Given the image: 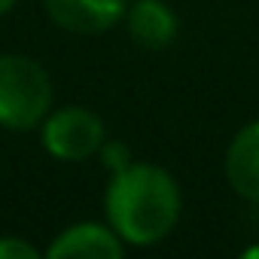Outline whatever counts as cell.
Segmentation results:
<instances>
[{
	"label": "cell",
	"instance_id": "obj_1",
	"mask_svg": "<svg viewBox=\"0 0 259 259\" xmlns=\"http://www.w3.org/2000/svg\"><path fill=\"white\" fill-rule=\"evenodd\" d=\"M183 192L177 180L153 162H132L110 174L104 217L128 247H156L180 223Z\"/></svg>",
	"mask_w": 259,
	"mask_h": 259
},
{
	"label": "cell",
	"instance_id": "obj_2",
	"mask_svg": "<svg viewBox=\"0 0 259 259\" xmlns=\"http://www.w3.org/2000/svg\"><path fill=\"white\" fill-rule=\"evenodd\" d=\"M52 79L37 58L0 52V128L34 132L52 110Z\"/></svg>",
	"mask_w": 259,
	"mask_h": 259
},
{
	"label": "cell",
	"instance_id": "obj_3",
	"mask_svg": "<svg viewBox=\"0 0 259 259\" xmlns=\"http://www.w3.org/2000/svg\"><path fill=\"white\" fill-rule=\"evenodd\" d=\"M104 138H107L104 119L82 104L52 107L40 122V144L58 162H85L98 156Z\"/></svg>",
	"mask_w": 259,
	"mask_h": 259
},
{
	"label": "cell",
	"instance_id": "obj_4",
	"mask_svg": "<svg viewBox=\"0 0 259 259\" xmlns=\"http://www.w3.org/2000/svg\"><path fill=\"white\" fill-rule=\"evenodd\" d=\"M128 244L113 232L110 223L82 220L61 229L46 247L49 259H122Z\"/></svg>",
	"mask_w": 259,
	"mask_h": 259
},
{
	"label": "cell",
	"instance_id": "obj_5",
	"mask_svg": "<svg viewBox=\"0 0 259 259\" xmlns=\"http://www.w3.org/2000/svg\"><path fill=\"white\" fill-rule=\"evenodd\" d=\"M49 22L67 34H107L125 22L128 0H43Z\"/></svg>",
	"mask_w": 259,
	"mask_h": 259
},
{
	"label": "cell",
	"instance_id": "obj_6",
	"mask_svg": "<svg viewBox=\"0 0 259 259\" xmlns=\"http://www.w3.org/2000/svg\"><path fill=\"white\" fill-rule=\"evenodd\" d=\"M226 183L232 192L250 204H259V119L238 128L223 159Z\"/></svg>",
	"mask_w": 259,
	"mask_h": 259
},
{
	"label": "cell",
	"instance_id": "obj_7",
	"mask_svg": "<svg viewBox=\"0 0 259 259\" xmlns=\"http://www.w3.org/2000/svg\"><path fill=\"white\" fill-rule=\"evenodd\" d=\"M125 28L144 49H168L180 34V19L165 0H132L125 10Z\"/></svg>",
	"mask_w": 259,
	"mask_h": 259
},
{
	"label": "cell",
	"instance_id": "obj_8",
	"mask_svg": "<svg viewBox=\"0 0 259 259\" xmlns=\"http://www.w3.org/2000/svg\"><path fill=\"white\" fill-rule=\"evenodd\" d=\"M98 159H101L107 174H116V171H122V168H128L135 162L132 147H128L125 141H119V138H104V144L98 150Z\"/></svg>",
	"mask_w": 259,
	"mask_h": 259
},
{
	"label": "cell",
	"instance_id": "obj_9",
	"mask_svg": "<svg viewBox=\"0 0 259 259\" xmlns=\"http://www.w3.org/2000/svg\"><path fill=\"white\" fill-rule=\"evenodd\" d=\"M0 259H40V250L22 235H0Z\"/></svg>",
	"mask_w": 259,
	"mask_h": 259
},
{
	"label": "cell",
	"instance_id": "obj_10",
	"mask_svg": "<svg viewBox=\"0 0 259 259\" xmlns=\"http://www.w3.org/2000/svg\"><path fill=\"white\" fill-rule=\"evenodd\" d=\"M241 259H259V241L250 244V247H244V250H241Z\"/></svg>",
	"mask_w": 259,
	"mask_h": 259
},
{
	"label": "cell",
	"instance_id": "obj_11",
	"mask_svg": "<svg viewBox=\"0 0 259 259\" xmlns=\"http://www.w3.org/2000/svg\"><path fill=\"white\" fill-rule=\"evenodd\" d=\"M16 4H19V0H0V19H4V16H7Z\"/></svg>",
	"mask_w": 259,
	"mask_h": 259
}]
</instances>
